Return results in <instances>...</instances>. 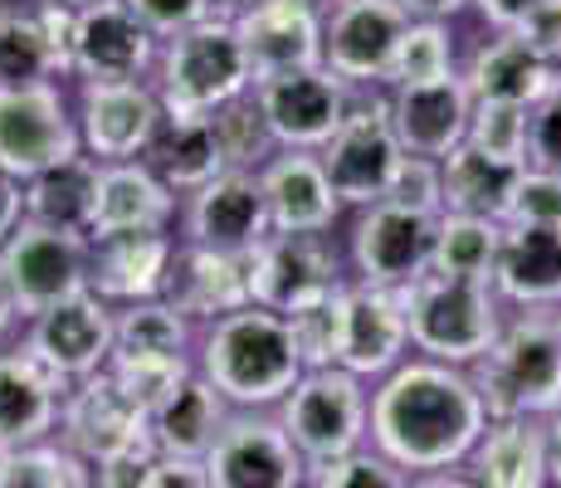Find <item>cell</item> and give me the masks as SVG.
I'll list each match as a JSON object with an SVG mask.
<instances>
[{
  "instance_id": "6da1fadb",
  "label": "cell",
  "mask_w": 561,
  "mask_h": 488,
  "mask_svg": "<svg viewBox=\"0 0 561 488\" xmlns=\"http://www.w3.org/2000/svg\"><path fill=\"white\" fill-rule=\"evenodd\" d=\"M483 425H489V406L469 366L410 352L396 372L371 382V450H381L410 474L463 464Z\"/></svg>"
},
{
  "instance_id": "7a4b0ae2",
  "label": "cell",
  "mask_w": 561,
  "mask_h": 488,
  "mask_svg": "<svg viewBox=\"0 0 561 488\" xmlns=\"http://www.w3.org/2000/svg\"><path fill=\"white\" fill-rule=\"evenodd\" d=\"M196 372L234 410H278V400L298 386L308 366L298 356L294 328H288L284 313L250 303V308L201 328Z\"/></svg>"
},
{
  "instance_id": "3957f363",
  "label": "cell",
  "mask_w": 561,
  "mask_h": 488,
  "mask_svg": "<svg viewBox=\"0 0 561 488\" xmlns=\"http://www.w3.org/2000/svg\"><path fill=\"white\" fill-rule=\"evenodd\" d=\"M489 420L561 410V308H508L493 347L469 366Z\"/></svg>"
},
{
  "instance_id": "277c9868",
  "label": "cell",
  "mask_w": 561,
  "mask_h": 488,
  "mask_svg": "<svg viewBox=\"0 0 561 488\" xmlns=\"http://www.w3.org/2000/svg\"><path fill=\"white\" fill-rule=\"evenodd\" d=\"M405 293V322L410 347L420 356H435L449 366H473L493 347L503 328V298L483 279H455V274H420Z\"/></svg>"
},
{
  "instance_id": "5b68a950",
  "label": "cell",
  "mask_w": 561,
  "mask_h": 488,
  "mask_svg": "<svg viewBox=\"0 0 561 488\" xmlns=\"http://www.w3.org/2000/svg\"><path fill=\"white\" fill-rule=\"evenodd\" d=\"M167 117H210L254 89V69L244 39L230 20H201L176 39H161L152 73Z\"/></svg>"
},
{
  "instance_id": "8992f818",
  "label": "cell",
  "mask_w": 561,
  "mask_h": 488,
  "mask_svg": "<svg viewBox=\"0 0 561 488\" xmlns=\"http://www.w3.org/2000/svg\"><path fill=\"white\" fill-rule=\"evenodd\" d=\"M308 464L342 459L371 444V382L347 366H312L274 410Z\"/></svg>"
},
{
  "instance_id": "52a82bcc",
  "label": "cell",
  "mask_w": 561,
  "mask_h": 488,
  "mask_svg": "<svg viewBox=\"0 0 561 488\" xmlns=\"http://www.w3.org/2000/svg\"><path fill=\"white\" fill-rule=\"evenodd\" d=\"M318 157L347 211H366V205L386 201L405 161V147L391 127V107H386V89H352L347 117Z\"/></svg>"
},
{
  "instance_id": "ba28073f",
  "label": "cell",
  "mask_w": 561,
  "mask_h": 488,
  "mask_svg": "<svg viewBox=\"0 0 561 488\" xmlns=\"http://www.w3.org/2000/svg\"><path fill=\"white\" fill-rule=\"evenodd\" d=\"M0 274L15 293L20 322L49 313L54 303H69L89 288L93 274V240L73 230H54V225L25 220L0 249Z\"/></svg>"
},
{
  "instance_id": "9c48e42d",
  "label": "cell",
  "mask_w": 561,
  "mask_h": 488,
  "mask_svg": "<svg viewBox=\"0 0 561 488\" xmlns=\"http://www.w3.org/2000/svg\"><path fill=\"white\" fill-rule=\"evenodd\" d=\"M79 113L69 107L64 83H25L0 89V177L35 181L39 171L79 157Z\"/></svg>"
},
{
  "instance_id": "30bf717a",
  "label": "cell",
  "mask_w": 561,
  "mask_h": 488,
  "mask_svg": "<svg viewBox=\"0 0 561 488\" xmlns=\"http://www.w3.org/2000/svg\"><path fill=\"white\" fill-rule=\"evenodd\" d=\"M435 225L439 215H420L391 201H376L357 211V220L347 230L352 279L376 288H410L435 264Z\"/></svg>"
},
{
  "instance_id": "8fae6325",
  "label": "cell",
  "mask_w": 561,
  "mask_h": 488,
  "mask_svg": "<svg viewBox=\"0 0 561 488\" xmlns=\"http://www.w3.org/2000/svg\"><path fill=\"white\" fill-rule=\"evenodd\" d=\"M210 488H308V459L274 410H234L205 454Z\"/></svg>"
},
{
  "instance_id": "7c38bea8",
  "label": "cell",
  "mask_w": 561,
  "mask_h": 488,
  "mask_svg": "<svg viewBox=\"0 0 561 488\" xmlns=\"http://www.w3.org/2000/svg\"><path fill=\"white\" fill-rule=\"evenodd\" d=\"M347 254L332 235H268L250 254V293L259 308L298 313L347 284Z\"/></svg>"
},
{
  "instance_id": "4fadbf2b",
  "label": "cell",
  "mask_w": 561,
  "mask_h": 488,
  "mask_svg": "<svg viewBox=\"0 0 561 488\" xmlns=\"http://www.w3.org/2000/svg\"><path fill=\"white\" fill-rule=\"evenodd\" d=\"M405 25L401 0H332L322 15V64L352 89H386Z\"/></svg>"
},
{
  "instance_id": "5bb4252c",
  "label": "cell",
  "mask_w": 561,
  "mask_h": 488,
  "mask_svg": "<svg viewBox=\"0 0 561 488\" xmlns=\"http://www.w3.org/2000/svg\"><path fill=\"white\" fill-rule=\"evenodd\" d=\"M254 103H259V113H264L278 147L322 151L352 107V83L337 79L328 64H318V69H294V73L259 79Z\"/></svg>"
},
{
  "instance_id": "9a60e30c",
  "label": "cell",
  "mask_w": 561,
  "mask_h": 488,
  "mask_svg": "<svg viewBox=\"0 0 561 488\" xmlns=\"http://www.w3.org/2000/svg\"><path fill=\"white\" fill-rule=\"evenodd\" d=\"M161 39L123 0H93L73 10V49L69 79L79 83H133L157 73Z\"/></svg>"
},
{
  "instance_id": "2e32d148",
  "label": "cell",
  "mask_w": 561,
  "mask_h": 488,
  "mask_svg": "<svg viewBox=\"0 0 561 488\" xmlns=\"http://www.w3.org/2000/svg\"><path fill=\"white\" fill-rule=\"evenodd\" d=\"M79 137L99 161H142L152 151L167 103L152 79L133 83H79Z\"/></svg>"
},
{
  "instance_id": "e0dca14e",
  "label": "cell",
  "mask_w": 561,
  "mask_h": 488,
  "mask_svg": "<svg viewBox=\"0 0 561 488\" xmlns=\"http://www.w3.org/2000/svg\"><path fill=\"white\" fill-rule=\"evenodd\" d=\"M274 235L259 171H220L181 201V240L220 254H254Z\"/></svg>"
},
{
  "instance_id": "ac0fdd59",
  "label": "cell",
  "mask_w": 561,
  "mask_h": 488,
  "mask_svg": "<svg viewBox=\"0 0 561 488\" xmlns=\"http://www.w3.org/2000/svg\"><path fill=\"white\" fill-rule=\"evenodd\" d=\"M20 342L49 366L59 382H89L113 362V303L99 293H79L69 303H54L49 313L25 322Z\"/></svg>"
},
{
  "instance_id": "d6986e66",
  "label": "cell",
  "mask_w": 561,
  "mask_h": 488,
  "mask_svg": "<svg viewBox=\"0 0 561 488\" xmlns=\"http://www.w3.org/2000/svg\"><path fill=\"white\" fill-rule=\"evenodd\" d=\"M73 10L59 0H5L0 10V89L69 79Z\"/></svg>"
},
{
  "instance_id": "ffe728a7",
  "label": "cell",
  "mask_w": 561,
  "mask_h": 488,
  "mask_svg": "<svg viewBox=\"0 0 561 488\" xmlns=\"http://www.w3.org/2000/svg\"><path fill=\"white\" fill-rule=\"evenodd\" d=\"M59 440L69 444L73 454H83L89 464L113 459V454L152 440V430H147V406H137L123 390V382L103 366L99 376L69 386L64 410H59Z\"/></svg>"
},
{
  "instance_id": "44dd1931",
  "label": "cell",
  "mask_w": 561,
  "mask_h": 488,
  "mask_svg": "<svg viewBox=\"0 0 561 488\" xmlns=\"http://www.w3.org/2000/svg\"><path fill=\"white\" fill-rule=\"evenodd\" d=\"M259 186H264L274 235H332L342 211H347L332 191V177L318 151L278 147L259 167Z\"/></svg>"
},
{
  "instance_id": "7402d4cb",
  "label": "cell",
  "mask_w": 561,
  "mask_h": 488,
  "mask_svg": "<svg viewBox=\"0 0 561 488\" xmlns=\"http://www.w3.org/2000/svg\"><path fill=\"white\" fill-rule=\"evenodd\" d=\"M386 107H391V127H396V137H401L405 157L445 161L449 151L469 137L473 93H469V83H463V73H449V79L386 89Z\"/></svg>"
},
{
  "instance_id": "603a6c76",
  "label": "cell",
  "mask_w": 561,
  "mask_h": 488,
  "mask_svg": "<svg viewBox=\"0 0 561 488\" xmlns=\"http://www.w3.org/2000/svg\"><path fill=\"white\" fill-rule=\"evenodd\" d=\"M64 396L69 382H59L25 342L0 347V450L59 435Z\"/></svg>"
},
{
  "instance_id": "cb8c5ba5",
  "label": "cell",
  "mask_w": 561,
  "mask_h": 488,
  "mask_svg": "<svg viewBox=\"0 0 561 488\" xmlns=\"http://www.w3.org/2000/svg\"><path fill=\"white\" fill-rule=\"evenodd\" d=\"M410 352H415V347H410L405 293L347 279V342H342V366L357 372L362 382H381Z\"/></svg>"
},
{
  "instance_id": "d4e9b609",
  "label": "cell",
  "mask_w": 561,
  "mask_h": 488,
  "mask_svg": "<svg viewBox=\"0 0 561 488\" xmlns=\"http://www.w3.org/2000/svg\"><path fill=\"white\" fill-rule=\"evenodd\" d=\"M176 249H181V235H171V230H133V235L93 240L89 288L103 303H113V308L142 303V298H167Z\"/></svg>"
},
{
  "instance_id": "484cf974",
  "label": "cell",
  "mask_w": 561,
  "mask_h": 488,
  "mask_svg": "<svg viewBox=\"0 0 561 488\" xmlns=\"http://www.w3.org/2000/svg\"><path fill=\"white\" fill-rule=\"evenodd\" d=\"M322 15L318 5H294V0H259L244 20H234L250 54L254 83L274 73L318 69L322 64Z\"/></svg>"
},
{
  "instance_id": "4316f807",
  "label": "cell",
  "mask_w": 561,
  "mask_h": 488,
  "mask_svg": "<svg viewBox=\"0 0 561 488\" xmlns=\"http://www.w3.org/2000/svg\"><path fill=\"white\" fill-rule=\"evenodd\" d=\"M181 220V195L152 171V161H103L99 205L89 240L133 230H171Z\"/></svg>"
},
{
  "instance_id": "83f0119b",
  "label": "cell",
  "mask_w": 561,
  "mask_h": 488,
  "mask_svg": "<svg viewBox=\"0 0 561 488\" xmlns=\"http://www.w3.org/2000/svg\"><path fill=\"white\" fill-rule=\"evenodd\" d=\"M463 469L483 488H552V430L537 416L489 420Z\"/></svg>"
},
{
  "instance_id": "f1b7e54d",
  "label": "cell",
  "mask_w": 561,
  "mask_h": 488,
  "mask_svg": "<svg viewBox=\"0 0 561 488\" xmlns=\"http://www.w3.org/2000/svg\"><path fill=\"white\" fill-rule=\"evenodd\" d=\"M463 83L473 98H493V103H542L552 89H561V69L542 59L517 30H489L463 59Z\"/></svg>"
},
{
  "instance_id": "f546056e",
  "label": "cell",
  "mask_w": 561,
  "mask_h": 488,
  "mask_svg": "<svg viewBox=\"0 0 561 488\" xmlns=\"http://www.w3.org/2000/svg\"><path fill=\"white\" fill-rule=\"evenodd\" d=\"M167 298L186 313L196 328L230 318V313L250 308V254H220V249H201L181 240L176 264H171Z\"/></svg>"
},
{
  "instance_id": "4dcf8cb0",
  "label": "cell",
  "mask_w": 561,
  "mask_h": 488,
  "mask_svg": "<svg viewBox=\"0 0 561 488\" xmlns=\"http://www.w3.org/2000/svg\"><path fill=\"white\" fill-rule=\"evenodd\" d=\"M493 288L503 308H561V230L503 225Z\"/></svg>"
},
{
  "instance_id": "1f68e13d",
  "label": "cell",
  "mask_w": 561,
  "mask_h": 488,
  "mask_svg": "<svg viewBox=\"0 0 561 488\" xmlns=\"http://www.w3.org/2000/svg\"><path fill=\"white\" fill-rule=\"evenodd\" d=\"M234 416V406L220 396L201 372H191L186 382L171 390L161 406H152L147 416V430H152V444L171 459H205L210 444L220 440L225 420Z\"/></svg>"
},
{
  "instance_id": "d6a6232c",
  "label": "cell",
  "mask_w": 561,
  "mask_h": 488,
  "mask_svg": "<svg viewBox=\"0 0 561 488\" xmlns=\"http://www.w3.org/2000/svg\"><path fill=\"white\" fill-rule=\"evenodd\" d=\"M99 177H103V161L89 157V151H79V157L39 171L35 181H25V220L89 235L93 230V205H99Z\"/></svg>"
},
{
  "instance_id": "836d02e7",
  "label": "cell",
  "mask_w": 561,
  "mask_h": 488,
  "mask_svg": "<svg viewBox=\"0 0 561 488\" xmlns=\"http://www.w3.org/2000/svg\"><path fill=\"white\" fill-rule=\"evenodd\" d=\"M142 161H152V171L181 201H186L191 191H201L205 181H215L220 171H230L210 117H167L152 151H147Z\"/></svg>"
},
{
  "instance_id": "e575fe53",
  "label": "cell",
  "mask_w": 561,
  "mask_h": 488,
  "mask_svg": "<svg viewBox=\"0 0 561 488\" xmlns=\"http://www.w3.org/2000/svg\"><path fill=\"white\" fill-rule=\"evenodd\" d=\"M201 328L171 298H142L113 308V356H171L196 362Z\"/></svg>"
},
{
  "instance_id": "d590c367",
  "label": "cell",
  "mask_w": 561,
  "mask_h": 488,
  "mask_svg": "<svg viewBox=\"0 0 561 488\" xmlns=\"http://www.w3.org/2000/svg\"><path fill=\"white\" fill-rule=\"evenodd\" d=\"M445 171V211L455 215H489V220H503V205L513 195V181L523 167H508V161L483 157L479 147L459 143L439 161Z\"/></svg>"
},
{
  "instance_id": "8d00e7d4",
  "label": "cell",
  "mask_w": 561,
  "mask_h": 488,
  "mask_svg": "<svg viewBox=\"0 0 561 488\" xmlns=\"http://www.w3.org/2000/svg\"><path fill=\"white\" fill-rule=\"evenodd\" d=\"M499 245H503V220L445 211L439 225H435V264L430 269L455 274V279H483V284H493Z\"/></svg>"
},
{
  "instance_id": "74e56055",
  "label": "cell",
  "mask_w": 561,
  "mask_h": 488,
  "mask_svg": "<svg viewBox=\"0 0 561 488\" xmlns=\"http://www.w3.org/2000/svg\"><path fill=\"white\" fill-rule=\"evenodd\" d=\"M0 488H93V464L59 435L0 450Z\"/></svg>"
},
{
  "instance_id": "f35d334b",
  "label": "cell",
  "mask_w": 561,
  "mask_h": 488,
  "mask_svg": "<svg viewBox=\"0 0 561 488\" xmlns=\"http://www.w3.org/2000/svg\"><path fill=\"white\" fill-rule=\"evenodd\" d=\"M449 25H455V20H410L401 45H396L386 89L430 83V79H449V73H459V49H455V30Z\"/></svg>"
},
{
  "instance_id": "ab89813d",
  "label": "cell",
  "mask_w": 561,
  "mask_h": 488,
  "mask_svg": "<svg viewBox=\"0 0 561 488\" xmlns=\"http://www.w3.org/2000/svg\"><path fill=\"white\" fill-rule=\"evenodd\" d=\"M210 123H215V137H220L225 167L230 171H259L278 151L274 133H268V123H264V113H259V103H254V89L244 98H234V103L215 107Z\"/></svg>"
},
{
  "instance_id": "60d3db41",
  "label": "cell",
  "mask_w": 561,
  "mask_h": 488,
  "mask_svg": "<svg viewBox=\"0 0 561 488\" xmlns=\"http://www.w3.org/2000/svg\"><path fill=\"white\" fill-rule=\"evenodd\" d=\"M288 328H294L298 356L304 366H342V342H347V284L328 298L308 303V308L288 313Z\"/></svg>"
},
{
  "instance_id": "b9f144b4",
  "label": "cell",
  "mask_w": 561,
  "mask_h": 488,
  "mask_svg": "<svg viewBox=\"0 0 561 488\" xmlns=\"http://www.w3.org/2000/svg\"><path fill=\"white\" fill-rule=\"evenodd\" d=\"M527 113L523 103H493V98H473L469 137L463 143L479 147L483 157L508 161V167H527Z\"/></svg>"
},
{
  "instance_id": "7bdbcfd3",
  "label": "cell",
  "mask_w": 561,
  "mask_h": 488,
  "mask_svg": "<svg viewBox=\"0 0 561 488\" xmlns=\"http://www.w3.org/2000/svg\"><path fill=\"white\" fill-rule=\"evenodd\" d=\"M415 474L401 469L396 459H386L381 450H352L342 459L308 464V488H410Z\"/></svg>"
},
{
  "instance_id": "ee69618b",
  "label": "cell",
  "mask_w": 561,
  "mask_h": 488,
  "mask_svg": "<svg viewBox=\"0 0 561 488\" xmlns=\"http://www.w3.org/2000/svg\"><path fill=\"white\" fill-rule=\"evenodd\" d=\"M503 225H533V230H561V177L557 171L523 167L513 195L503 205Z\"/></svg>"
},
{
  "instance_id": "f6af8a7d",
  "label": "cell",
  "mask_w": 561,
  "mask_h": 488,
  "mask_svg": "<svg viewBox=\"0 0 561 488\" xmlns=\"http://www.w3.org/2000/svg\"><path fill=\"white\" fill-rule=\"evenodd\" d=\"M386 201L405 205V211H420V215H445V171H439V161L405 157L391 191H386Z\"/></svg>"
},
{
  "instance_id": "bcb514c9",
  "label": "cell",
  "mask_w": 561,
  "mask_h": 488,
  "mask_svg": "<svg viewBox=\"0 0 561 488\" xmlns=\"http://www.w3.org/2000/svg\"><path fill=\"white\" fill-rule=\"evenodd\" d=\"M527 167L561 177V89H552L527 113Z\"/></svg>"
},
{
  "instance_id": "7dc6e473",
  "label": "cell",
  "mask_w": 561,
  "mask_h": 488,
  "mask_svg": "<svg viewBox=\"0 0 561 488\" xmlns=\"http://www.w3.org/2000/svg\"><path fill=\"white\" fill-rule=\"evenodd\" d=\"M123 5L133 10L157 39H176V35H186V30H196L201 20H210L205 0H123Z\"/></svg>"
},
{
  "instance_id": "c3c4849f",
  "label": "cell",
  "mask_w": 561,
  "mask_h": 488,
  "mask_svg": "<svg viewBox=\"0 0 561 488\" xmlns=\"http://www.w3.org/2000/svg\"><path fill=\"white\" fill-rule=\"evenodd\" d=\"M157 459H161V450L152 440L133 444V450H123V454H113V459L93 464V488H147Z\"/></svg>"
},
{
  "instance_id": "681fc988",
  "label": "cell",
  "mask_w": 561,
  "mask_h": 488,
  "mask_svg": "<svg viewBox=\"0 0 561 488\" xmlns=\"http://www.w3.org/2000/svg\"><path fill=\"white\" fill-rule=\"evenodd\" d=\"M517 35L542 54L552 69H561V0H542V5H537L533 15L517 25Z\"/></svg>"
},
{
  "instance_id": "f907efd6",
  "label": "cell",
  "mask_w": 561,
  "mask_h": 488,
  "mask_svg": "<svg viewBox=\"0 0 561 488\" xmlns=\"http://www.w3.org/2000/svg\"><path fill=\"white\" fill-rule=\"evenodd\" d=\"M147 488H210V474H205V459H171V454H161Z\"/></svg>"
},
{
  "instance_id": "816d5d0a",
  "label": "cell",
  "mask_w": 561,
  "mask_h": 488,
  "mask_svg": "<svg viewBox=\"0 0 561 488\" xmlns=\"http://www.w3.org/2000/svg\"><path fill=\"white\" fill-rule=\"evenodd\" d=\"M537 5H542V0H473L469 10H473V15H479L489 30H517Z\"/></svg>"
},
{
  "instance_id": "f5cc1de1",
  "label": "cell",
  "mask_w": 561,
  "mask_h": 488,
  "mask_svg": "<svg viewBox=\"0 0 561 488\" xmlns=\"http://www.w3.org/2000/svg\"><path fill=\"white\" fill-rule=\"evenodd\" d=\"M25 225V186L10 177H0V249H5L10 235Z\"/></svg>"
},
{
  "instance_id": "db71d44e",
  "label": "cell",
  "mask_w": 561,
  "mask_h": 488,
  "mask_svg": "<svg viewBox=\"0 0 561 488\" xmlns=\"http://www.w3.org/2000/svg\"><path fill=\"white\" fill-rule=\"evenodd\" d=\"M473 0H401V10L410 20H459Z\"/></svg>"
},
{
  "instance_id": "11a10c76",
  "label": "cell",
  "mask_w": 561,
  "mask_h": 488,
  "mask_svg": "<svg viewBox=\"0 0 561 488\" xmlns=\"http://www.w3.org/2000/svg\"><path fill=\"white\" fill-rule=\"evenodd\" d=\"M410 488H483L479 479H473L463 464H455V469H430V474H415V484Z\"/></svg>"
},
{
  "instance_id": "9f6ffc18",
  "label": "cell",
  "mask_w": 561,
  "mask_h": 488,
  "mask_svg": "<svg viewBox=\"0 0 561 488\" xmlns=\"http://www.w3.org/2000/svg\"><path fill=\"white\" fill-rule=\"evenodd\" d=\"M25 328L20 322V308H15V293H10V284H5V274H0V347H10V338Z\"/></svg>"
},
{
  "instance_id": "6f0895ef",
  "label": "cell",
  "mask_w": 561,
  "mask_h": 488,
  "mask_svg": "<svg viewBox=\"0 0 561 488\" xmlns=\"http://www.w3.org/2000/svg\"><path fill=\"white\" fill-rule=\"evenodd\" d=\"M259 5V0H205V10H210V20H244L250 15V10Z\"/></svg>"
},
{
  "instance_id": "680465c9",
  "label": "cell",
  "mask_w": 561,
  "mask_h": 488,
  "mask_svg": "<svg viewBox=\"0 0 561 488\" xmlns=\"http://www.w3.org/2000/svg\"><path fill=\"white\" fill-rule=\"evenodd\" d=\"M547 430H552V488H561V410L547 420Z\"/></svg>"
},
{
  "instance_id": "91938a15",
  "label": "cell",
  "mask_w": 561,
  "mask_h": 488,
  "mask_svg": "<svg viewBox=\"0 0 561 488\" xmlns=\"http://www.w3.org/2000/svg\"><path fill=\"white\" fill-rule=\"evenodd\" d=\"M294 5H318V10H328L332 0H294Z\"/></svg>"
},
{
  "instance_id": "94428289",
  "label": "cell",
  "mask_w": 561,
  "mask_h": 488,
  "mask_svg": "<svg viewBox=\"0 0 561 488\" xmlns=\"http://www.w3.org/2000/svg\"><path fill=\"white\" fill-rule=\"evenodd\" d=\"M59 5H69V10H83V5H93V0H59Z\"/></svg>"
},
{
  "instance_id": "6125c7cd",
  "label": "cell",
  "mask_w": 561,
  "mask_h": 488,
  "mask_svg": "<svg viewBox=\"0 0 561 488\" xmlns=\"http://www.w3.org/2000/svg\"><path fill=\"white\" fill-rule=\"evenodd\" d=\"M0 10H5V0H0Z\"/></svg>"
}]
</instances>
